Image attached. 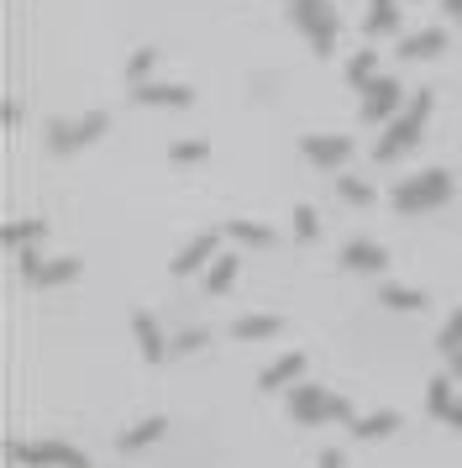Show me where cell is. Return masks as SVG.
I'll list each match as a JSON object with an SVG mask.
<instances>
[{
	"label": "cell",
	"mask_w": 462,
	"mask_h": 468,
	"mask_svg": "<svg viewBox=\"0 0 462 468\" xmlns=\"http://www.w3.org/2000/svg\"><path fill=\"white\" fill-rule=\"evenodd\" d=\"M431 106H436V95H431V90H420V95H410V101H404V111H399L394 122L383 127V137L373 143L378 164H394V158H404V153L415 148L420 132H425V122H431Z\"/></svg>",
	"instance_id": "6da1fadb"
},
{
	"label": "cell",
	"mask_w": 462,
	"mask_h": 468,
	"mask_svg": "<svg viewBox=\"0 0 462 468\" xmlns=\"http://www.w3.org/2000/svg\"><path fill=\"white\" fill-rule=\"evenodd\" d=\"M452 174L446 169H420L415 179H404L394 190V211L399 216H425V211H436V206H446L452 200Z\"/></svg>",
	"instance_id": "7a4b0ae2"
},
{
	"label": "cell",
	"mask_w": 462,
	"mask_h": 468,
	"mask_svg": "<svg viewBox=\"0 0 462 468\" xmlns=\"http://www.w3.org/2000/svg\"><path fill=\"white\" fill-rule=\"evenodd\" d=\"M289 5V22L310 37L315 58H331L336 53V32H341V16L331 11V0H284Z\"/></svg>",
	"instance_id": "3957f363"
},
{
	"label": "cell",
	"mask_w": 462,
	"mask_h": 468,
	"mask_svg": "<svg viewBox=\"0 0 462 468\" xmlns=\"http://www.w3.org/2000/svg\"><path fill=\"white\" fill-rule=\"evenodd\" d=\"M105 127H110V116H105V111H84V116L53 122V127H47V148L58 153V158H68V153L89 148L95 137H105Z\"/></svg>",
	"instance_id": "277c9868"
},
{
	"label": "cell",
	"mask_w": 462,
	"mask_h": 468,
	"mask_svg": "<svg viewBox=\"0 0 462 468\" xmlns=\"http://www.w3.org/2000/svg\"><path fill=\"white\" fill-rule=\"evenodd\" d=\"M21 279L32 290H53V284H74L79 279V258H42L37 248H21Z\"/></svg>",
	"instance_id": "5b68a950"
},
{
	"label": "cell",
	"mask_w": 462,
	"mask_h": 468,
	"mask_svg": "<svg viewBox=\"0 0 462 468\" xmlns=\"http://www.w3.org/2000/svg\"><path fill=\"white\" fill-rule=\"evenodd\" d=\"M11 458L21 468H89V452L68 442H11Z\"/></svg>",
	"instance_id": "8992f818"
},
{
	"label": "cell",
	"mask_w": 462,
	"mask_h": 468,
	"mask_svg": "<svg viewBox=\"0 0 462 468\" xmlns=\"http://www.w3.org/2000/svg\"><path fill=\"white\" fill-rule=\"evenodd\" d=\"M399 111H404V90H399V80L378 74L373 85L362 90V122H394Z\"/></svg>",
	"instance_id": "52a82bcc"
},
{
	"label": "cell",
	"mask_w": 462,
	"mask_h": 468,
	"mask_svg": "<svg viewBox=\"0 0 462 468\" xmlns=\"http://www.w3.org/2000/svg\"><path fill=\"white\" fill-rule=\"evenodd\" d=\"M289 416L299 426H320V421H331V389H320V384H294L289 389Z\"/></svg>",
	"instance_id": "ba28073f"
},
{
	"label": "cell",
	"mask_w": 462,
	"mask_h": 468,
	"mask_svg": "<svg viewBox=\"0 0 462 468\" xmlns=\"http://www.w3.org/2000/svg\"><path fill=\"white\" fill-rule=\"evenodd\" d=\"M299 153L310 158L315 169H341L352 158V143L347 137H331V132H310V137H299Z\"/></svg>",
	"instance_id": "9c48e42d"
},
{
	"label": "cell",
	"mask_w": 462,
	"mask_h": 468,
	"mask_svg": "<svg viewBox=\"0 0 462 468\" xmlns=\"http://www.w3.org/2000/svg\"><path fill=\"white\" fill-rule=\"evenodd\" d=\"M215 258H221V237H215V232H200V237H189L184 253L173 258V274L189 279V274H200V269H210Z\"/></svg>",
	"instance_id": "30bf717a"
},
{
	"label": "cell",
	"mask_w": 462,
	"mask_h": 468,
	"mask_svg": "<svg viewBox=\"0 0 462 468\" xmlns=\"http://www.w3.org/2000/svg\"><path fill=\"white\" fill-rule=\"evenodd\" d=\"M131 337H137V347H142L147 363H163L168 353H173V342L163 337V326H158L152 311H131Z\"/></svg>",
	"instance_id": "8fae6325"
},
{
	"label": "cell",
	"mask_w": 462,
	"mask_h": 468,
	"mask_svg": "<svg viewBox=\"0 0 462 468\" xmlns=\"http://www.w3.org/2000/svg\"><path fill=\"white\" fill-rule=\"evenodd\" d=\"M341 263H347L352 274H378V269H389V253H383V242H368V237H352V242L341 248Z\"/></svg>",
	"instance_id": "7c38bea8"
},
{
	"label": "cell",
	"mask_w": 462,
	"mask_h": 468,
	"mask_svg": "<svg viewBox=\"0 0 462 468\" xmlns=\"http://www.w3.org/2000/svg\"><path fill=\"white\" fill-rule=\"evenodd\" d=\"M131 101H137V106H173V111H184L189 101H194V90H189V85H173V80H168V85L147 80V85L131 90Z\"/></svg>",
	"instance_id": "4fadbf2b"
},
{
	"label": "cell",
	"mask_w": 462,
	"mask_h": 468,
	"mask_svg": "<svg viewBox=\"0 0 462 468\" xmlns=\"http://www.w3.org/2000/svg\"><path fill=\"white\" fill-rule=\"evenodd\" d=\"M305 379V353H284V358H273L263 374H257V389H289V384Z\"/></svg>",
	"instance_id": "5bb4252c"
},
{
	"label": "cell",
	"mask_w": 462,
	"mask_h": 468,
	"mask_svg": "<svg viewBox=\"0 0 462 468\" xmlns=\"http://www.w3.org/2000/svg\"><path fill=\"white\" fill-rule=\"evenodd\" d=\"M441 48H446V32H441V27H420L410 37H399V58L420 64V58H436Z\"/></svg>",
	"instance_id": "9a60e30c"
},
{
	"label": "cell",
	"mask_w": 462,
	"mask_h": 468,
	"mask_svg": "<svg viewBox=\"0 0 462 468\" xmlns=\"http://www.w3.org/2000/svg\"><path fill=\"white\" fill-rule=\"evenodd\" d=\"M163 431H168V416H147V421H137V426H126V431H116V447H121V452H137V447L163 442Z\"/></svg>",
	"instance_id": "2e32d148"
},
{
	"label": "cell",
	"mask_w": 462,
	"mask_h": 468,
	"mask_svg": "<svg viewBox=\"0 0 462 468\" xmlns=\"http://www.w3.org/2000/svg\"><path fill=\"white\" fill-rule=\"evenodd\" d=\"M42 237H47V221H42V216H21V221H11V227L0 232V242H5L11 253H21V248L42 242Z\"/></svg>",
	"instance_id": "e0dca14e"
},
{
	"label": "cell",
	"mask_w": 462,
	"mask_h": 468,
	"mask_svg": "<svg viewBox=\"0 0 462 468\" xmlns=\"http://www.w3.org/2000/svg\"><path fill=\"white\" fill-rule=\"evenodd\" d=\"M399 431V410H373V416H357L352 437L357 442H378V437H394Z\"/></svg>",
	"instance_id": "ac0fdd59"
},
{
	"label": "cell",
	"mask_w": 462,
	"mask_h": 468,
	"mask_svg": "<svg viewBox=\"0 0 462 468\" xmlns=\"http://www.w3.org/2000/svg\"><path fill=\"white\" fill-rule=\"evenodd\" d=\"M278 332H284L278 316H236L231 321V337L236 342H268V337H278Z\"/></svg>",
	"instance_id": "d6986e66"
},
{
	"label": "cell",
	"mask_w": 462,
	"mask_h": 468,
	"mask_svg": "<svg viewBox=\"0 0 462 468\" xmlns=\"http://www.w3.org/2000/svg\"><path fill=\"white\" fill-rule=\"evenodd\" d=\"M425 410H431L436 421H452V410H457V395H452V374H436V379L425 384Z\"/></svg>",
	"instance_id": "ffe728a7"
},
{
	"label": "cell",
	"mask_w": 462,
	"mask_h": 468,
	"mask_svg": "<svg viewBox=\"0 0 462 468\" xmlns=\"http://www.w3.org/2000/svg\"><path fill=\"white\" fill-rule=\"evenodd\" d=\"M236 274H242V258H236V253H221V258L205 269V295H226L231 284H236Z\"/></svg>",
	"instance_id": "44dd1931"
},
{
	"label": "cell",
	"mask_w": 462,
	"mask_h": 468,
	"mask_svg": "<svg viewBox=\"0 0 462 468\" xmlns=\"http://www.w3.org/2000/svg\"><path fill=\"white\" fill-rule=\"evenodd\" d=\"M378 305H389V311H425V290H410V284H378Z\"/></svg>",
	"instance_id": "7402d4cb"
},
{
	"label": "cell",
	"mask_w": 462,
	"mask_h": 468,
	"mask_svg": "<svg viewBox=\"0 0 462 468\" xmlns=\"http://www.w3.org/2000/svg\"><path fill=\"white\" fill-rule=\"evenodd\" d=\"M394 27H399V5H394V0H368L362 32H368V37H389Z\"/></svg>",
	"instance_id": "603a6c76"
},
{
	"label": "cell",
	"mask_w": 462,
	"mask_h": 468,
	"mask_svg": "<svg viewBox=\"0 0 462 468\" xmlns=\"http://www.w3.org/2000/svg\"><path fill=\"white\" fill-rule=\"evenodd\" d=\"M347 80H352L357 90H368L378 80V53L373 48H362V53H352V64H347Z\"/></svg>",
	"instance_id": "cb8c5ba5"
},
{
	"label": "cell",
	"mask_w": 462,
	"mask_h": 468,
	"mask_svg": "<svg viewBox=\"0 0 462 468\" xmlns=\"http://www.w3.org/2000/svg\"><path fill=\"white\" fill-rule=\"evenodd\" d=\"M152 64H158V48H137L131 58H126V85L137 90L147 85V74H152Z\"/></svg>",
	"instance_id": "d4e9b609"
},
{
	"label": "cell",
	"mask_w": 462,
	"mask_h": 468,
	"mask_svg": "<svg viewBox=\"0 0 462 468\" xmlns=\"http://www.w3.org/2000/svg\"><path fill=\"white\" fill-rule=\"evenodd\" d=\"M336 195H341L347 206H368V200H373V185L357 179V174H336Z\"/></svg>",
	"instance_id": "484cf974"
},
{
	"label": "cell",
	"mask_w": 462,
	"mask_h": 468,
	"mask_svg": "<svg viewBox=\"0 0 462 468\" xmlns=\"http://www.w3.org/2000/svg\"><path fill=\"white\" fill-rule=\"evenodd\" d=\"M226 232L236 237V242H247V248H268L273 232L268 227H257V221H226Z\"/></svg>",
	"instance_id": "4316f807"
},
{
	"label": "cell",
	"mask_w": 462,
	"mask_h": 468,
	"mask_svg": "<svg viewBox=\"0 0 462 468\" xmlns=\"http://www.w3.org/2000/svg\"><path fill=\"white\" fill-rule=\"evenodd\" d=\"M200 158H210L205 137H189V143H173V148H168V164H200Z\"/></svg>",
	"instance_id": "83f0119b"
},
{
	"label": "cell",
	"mask_w": 462,
	"mask_h": 468,
	"mask_svg": "<svg viewBox=\"0 0 462 468\" xmlns=\"http://www.w3.org/2000/svg\"><path fill=\"white\" fill-rule=\"evenodd\" d=\"M294 232L305 237V242H315V237H320V216H315L310 206H294Z\"/></svg>",
	"instance_id": "f1b7e54d"
},
{
	"label": "cell",
	"mask_w": 462,
	"mask_h": 468,
	"mask_svg": "<svg viewBox=\"0 0 462 468\" xmlns=\"http://www.w3.org/2000/svg\"><path fill=\"white\" fill-rule=\"evenodd\" d=\"M457 347H462V311L441 326V353H457Z\"/></svg>",
	"instance_id": "f546056e"
},
{
	"label": "cell",
	"mask_w": 462,
	"mask_h": 468,
	"mask_svg": "<svg viewBox=\"0 0 462 468\" xmlns=\"http://www.w3.org/2000/svg\"><path fill=\"white\" fill-rule=\"evenodd\" d=\"M194 347H205V332H184V337H173V353H194Z\"/></svg>",
	"instance_id": "4dcf8cb0"
},
{
	"label": "cell",
	"mask_w": 462,
	"mask_h": 468,
	"mask_svg": "<svg viewBox=\"0 0 462 468\" xmlns=\"http://www.w3.org/2000/svg\"><path fill=\"white\" fill-rule=\"evenodd\" d=\"M315 463H320V468H341V463H347V458H341V452H336V447H326V452H320V458H315Z\"/></svg>",
	"instance_id": "1f68e13d"
},
{
	"label": "cell",
	"mask_w": 462,
	"mask_h": 468,
	"mask_svg": "<svg viewBox=\"0 0 462 468\" xmlns=\"http://www.w3.org/2000/svg\"><path fill=\"white\" fill-rule=\"evenodd\" d=\"M441 11H446L452 22H462V0H441Z\"/></svg>",
	"instance_id": "d6a6232c"
},
{
	"label": "cell",
	"mask_w": 462,
	"mask_h": 468,
	"mask_svg": "<svg viewBox=\"0 0 462 468\" xmlns=\"http://www.w3.org/2000/svg\"><path fill=\"white\" fill-rule=\"evenodd\" d=\"M446 363H452V379H462V347L457 353H446Z\"/></svg>",
	"instance_id": "836d02e7"
},
{
	"label": "cell",
	"mask_w": 462,
	"mask_h": 468,
	"mask_svg": "<svg viewBox=\"0 0 462 468\" xmlns=\"http://www.w3.org/2000/svg\"><path fill=\"white\" fill-rule=\"evenodd\" d=\"M452 426H457V431H462V405H457V410H452Z\"/></svg>",
	"instance_id": "e575fe53"
}]
</instances>
